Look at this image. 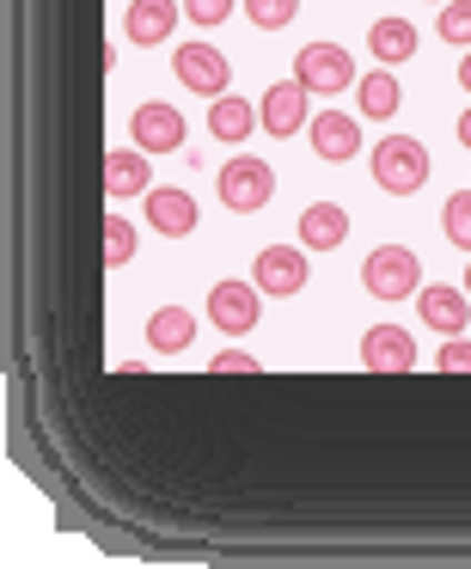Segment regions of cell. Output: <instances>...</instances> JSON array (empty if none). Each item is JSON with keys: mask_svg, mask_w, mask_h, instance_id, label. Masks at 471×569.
Returning a JSON list of instances; mask_svg holds the SVG:
<instances>
[{"mask_svg": "<svg viewBox=\"0 0 471 569\" xmlns=\"http://www.w3.org/2000/svg\"><path fill=\"white\" fill-rule=\"evenodd\" d=\"M258 312H263V288H258V282H214V288H209V319H214V331L245 337V331H258Z\"/></svg>", "mask_w": 471, "mask_h": 569, "instance_id": "cell-7", "label": "cell"}, {"mask_svg": "<svg viewBox=\"0 0 471 569\" xmlns=\"http://www.w3.org/2000/svg\"><path fill=\"white\" fill-rule=\"evenodd\" d=\"M307 141H312L319 160L343 166V160H355V153H361V123H355V117H343V111H319L307 123Z\"/></svg>", "mask_w": 471, "mask_h": 569, "instance_id": "cell-11", "label": "cell"}, {"mask_svg": "<svg viewBox=\"0 0 471 569\" xmlns=\"http://www.w3.org/2000/svg\"><path fill=\"white\" fill-rule=\"evenodd\" d=\"M349 239V214L337 209V202H312L307 214H300V246L307 251H337Z\"/></svg>", "mask_w": 471, "mask_h": 569, "instance_id": "cell-16", "label": "cell"}, {"mask_svg": "<svg viewBox=\"0 0 471 569\" xmlns=\"http://www.w3.org/2000/svg\"><path fill=\"white\" fill-rule=\"evenodd\" d=\"M459 141H465V148H471V111L459 117Z\"/></svg>", "mask_w": 471, "mask_h": 569, "instance_id": "cell-29", "label": "cell"}, {"mask_svg": "<svg viewBox=\"0 0 471 569\" xmlns=\"http://www.w3.org/2000/svg\"><path fill=\"white\" fill-rule=\"evenodd\" d=\"M355 92H361V111H368V123H385V117L398 111V99H404V92H398V80L385 74V68L361 74V80H355Z\"/></svg>", "mask_w": 471, "mask_h": 569, "instance_id": "cell-20", "label": "cell"}, {"mask_svg": "<svg viewBox=\"0 0 471 569\" xmlns=\"http://www.w3.org/2000/svg\"><path fill=\"white\" fill-rule=\"evenodd\" d=\"M361 368L368 373H410L417 368V337L404 325H373L361 337Z\"/></svg>", "mask_w": 471, "mask_h": 569, "instance_id": "cell-9", "label": "cell"}, {"mask_svg": "<svg viewBox=\"0 0 471 569\" xmlns=\"http://www.w3.org/2000/svg\"><path fill=\"white\" fill-rule=\"evenodd\" d=\"M258 129V104L233 99V92H221V99H209V136L227 141V148H239V141Z\"/></svg>", "mask_w": 471, "mask_h": 569, "instance_id": "cell-17", "label": "cell"}, {"mask_svg": "<svg viewBox=\"0 0 471 569\" xmlns=\"http://www.w3.org/2000/svg\"><path fill=\"white\" fill-rule=\"evenodd\" d=\"M148 153L141 148H111L104 153V197H148Z\"/></svg>", "mask_w": 471, "mask_h": 569, "instance_id": "cell-15", "label": "cell"}, {"mask_svg": "<svg viewBox=\"0 0 471 569\" xmlns=\"http://www.w3.org/2000/svg\"><path fill=\"white\" fill-rule=\"evenodd\" d=\"M417 282H422V263L410 246H380L361 263V288L373 300H417Z\"/></svg>", "mask_w": 471, "mask_h": 569, "instance_id": "cell-2", "label": "cell"}, {"mask_svg": "<svg viewBox=\"0 0 471 569\" xmlns=\"http://www.w3.org/2000/svg\"><path fill=\"white\" fill-rule=\"evenodd\" d=\"M270 197H275V172L258 160V153H239V160L221 166V202L233 214H258Z\"/></svg>", "mask_w": 471, "mask_h": 569, "instance_id": "cell-4", "label": "cell"}, {"mask_svg": "<svg viewBox=\"0 0 471 569\" xmlns=\"http://www.w3.org/2000/svg\"><path fill=\"white\" fill-rule=\"evenodd\" d=\"M459 87H465V99H471V50H465V62H459Z\"/></svg>", "mask_w": 471, "mask_h": 569, "instance_id": "cell-28", "label": "cell"}, {"mask_svg": "<svg viewBox=\"0 0 471 569\" xmlns=\"http://www.w3.org/2000/svg\"><path fill=\"white\" fill-rule=\"evenodd\" d=\"M245 13H251L258 31H282V26H294L300 0H245Z\"/></svg>", "mask_w": 471, "mask_h": 569, "instance_id": "cell-23", "label": "cell"}, {"mask_svg": "<svg viewBox=\"0 0 471 569\" xmlns=\"http://www.w3.org/2000/svg\"><path fill=\"white\" fill-rule=\"evenodd\" d=\"M172 26H178V0H129L123 13V38L153 50V43H172Z\"/></svg>", "mask_w": 471, "mask_h": 569, "instance_id": "cell-13", "label": "cell"}, {"mask_svg": "<svg viewBox=\"0 0 471 569\" xmlns=\"http://www.w3.org/2000/svg\"><path fill=\"white\" fill-rule=\"evenodd\" d=\"M441 233H447V246L471 251V197H465V190H459V197H447V209H441Z\"/></svg>", "mask_w": 471, "mask_h": 569, "instance_id": "cell-22", "label": "cell"}, {"mask_svg": "<svg viewBox=\"0 0 471 569\" xmlns=\"http://www.w3.org/2000/svg\"><path fill=\"white\" fill-rule=\"evenodd\" d=\"M307 99H312V92L300 87V80H275V87L263 92V104H258V123L270 129L275 141L300 136V129H307Z\"/></svg>", "mask_w": 471, "mask_h": 569, "instance_id": "cell-10", "label": "cell"}, {"mask_svg": "<svg viewBox=\"0 0 471 569\" xmlns=\"http://www.w3.org/2000/svg\"><path fill=\"white\" fill-rule=\"evenodd\" d=\"M172 74H178V87L202 92V99H221V92L233 87V62H227L214 43H184V50H172Z\"/></svg>", "mask_w": 471, "mask_h": 569, "instance_id": "cell-5", "label": "cell"}, {"mask_svg": "<svg viewBox=\"0 0 471 569\" xmlns=\"http://www.w3.org/2000/svg\"><path fill=\"white\" fill-rule=\"evenodd\" d=\"M129 258H136V227H129L123 214H104V263L123 270Z\"/></svg>", "mask_w": 471, "mask_h": 569, "instance_id": "cell-21", "label": "cell"}, {"mask_svg": "<svg viewBox=\"0 0 471 569\" xmlns=\"http://www.w3.org/2000/svg\"><path fill=\"white\" fill-rule=\"evenodd\" d=\"M434 368H441V373H471V337L459 331L453 343H447L441 356H434Z\"/></svg>", "mask_w": 471, "mask_h": 569, "instance_id": "cell-25", "label": "cell"}, {"mask_svg": "<svg viewBox=\"0 0 471 569\" xmlns=\"http://www.w3.org/2000/svg\"><path fill=\"white\" fill-rule=\"evenodd\" d=\"M141 202H148V221L160 227L166 239L197 233V197H184V190H172V184H153Z\"/></svg>", "mask_w": 471, "mask_h": 569, "instance_id": "cell-14", "label": "cell"}, {"mask_svg": "<svg viewBox=\"0 0 471 569\" xmlns=\"http://www.w3.org/2000/svg\"><path fill=\"white\" fill-rule=\"evenodd\" d=\"M129 136H136L141 153H178L190 129H184V111H178V104L148 99V104H136V117H129Z\"/></svg>", "mask_w": 471, "mask_h": 569, "instance_id": "cell-6", "label": "cell"}, {"mask_svg": "<svg viewBox=\"0 0 471 569\" xmlns=\"http://www.w3.org/2000/svg\"><path fill=\"white\" fill-rule=\"evenodd\" d=\"M373 184L392 190V197H417L429 184V148L417 136H385L373 148Z\"/></svg>", "mask_w": 471, "mask_h": 569, "instance_id": "cell-1", "label": "cell"}, {"mask_svg": "<svg viewBox=\"0 0 471 569\" xmlns=\"http://www.w3.org/2000/svg\"><path fill=\"white\" fill-rule=\"evenodd\" d=\"M441 7H447V0H441Z\"/></svg>", "mask_w": 471, "mask_h": 569, "instance_id": "cell-31", "label": "cell"}, {"mask_svg": "<svg viewBox=\"0 0 471 569\" xmlns=\"http://www.w3.org/2000/svg\"><path fill=\"white\" fill-rule=\"evenodd\" d=\"M417 26H410V19H373V31H368V50L380 56L385 68H398V62H410V56H417Z\"/></svg>", "mask_w": 471, "mask_h": 569, "instance_id": "cell-19", "label": "cell"}, {"mask_svg": "<svg viewBox=\"0 0 471 569\" xmlns=\"http://www.w3.org/2000/svg\"><path fill=\"white\" fill-rule=\"evenodd\" d=\"M434 31H441L447 43H459V50H471V0H447Z\"/></svg>", "mask_w": 471, "mask_h": 569, "instance_id": "cell-24", "label": "cell"}, {"mask_svg": "<svg viewBox=\"0 0 471 569\" xmlns=\"http://www.w3.org/2000/svg\"><path fill=\"white\" fill-rule=\"evenodd\" d=\"M148 343L160 349V356H178V349L197 343V312L190 307H160L148 319Z\"/></svg>", "mask_w": 471, "mask_h": 569, "instance_id": "cell-18", "label": "cell"}, {"mask_svg": "<svg viewBox=\"0 0 471 569\" xmlns=\"http://www.w3.org/2000/svg\"><path fill=\"white\" fill-rule=\"evenodd\" d=\"M294 80L312 99H331V92L355 87V62H349V50H337V43H307V50H294Z\"/></svg>", "mask_w": 471, "mask_h": 569, "instance_id": "cell-3", "label": "cell"}, {"mask_svg": "<svg viewBox=\"0 0 471 569\" xmlns=\"http://www.w3.org/2000/svg\"><path fill=\"white\" fill-rule=\"evenodd\" d=\"M417 319L429 325V331H441V337H459V331H465V319H471V295H465V288L434 282V288H422V295H417Z\"/></svg>", "mask_w": 471, "mask_h": 569, "instance_id": "cell-12", "label": "cell"}, {"mask_svg": "<svg viewBox=\"0 0 471 569\" xmlns=\"http://www.w3.org/2000/svg\"><path fill=\"white\" fill-rule=\"evenodd\" d=\"M465 295H471V270H465Z\"/></svg>", "mask_w": 471, "mask_h": 569, "instance_id": "cell-30", "label": "cell"}, {"mask_svg": "<svg viewBox=\"0 0 471 569\" xmlns=\"http://www.w3.org/2000/svg\"><path fill=\"white\" fill-rule=\"evenodd\" d=\"M251 282H258L270 300L300 295V288H307V251L300 246H263L258 263H251Z\"/></svg>", "mask_w": 471, "mask_h": 569, "instance_id": "cell-8", "label": "cell"}, {"mask_svg": "<svg viewBox=\"0 0 471 569\" xmlns=\"http://www.w3.org/2000/svg\"><path fill=\"white\" fill-rule=\"evenodd\" d=\"M209 373H258V356H245V349H221V356L209 361Z\"/></svg>", "mask_w": 471, "mask_h": 569, "instance_id": "cell-27", "label": "cell"}, {"mask_svg": "<svg viewBox=\"0 0 471 569\" xmlns=\"http://www.w3.org/2000/svg\"><path fill=\"white\" fill-rule=\"evenodd\" d=\"M184 13L197 19V26H221V19L233 13V0H184Z\"/></svg>", "mask_w": 471, "mask_h": 569, "instance_id": "cell-26", "label": "cell"}]
</instances>
